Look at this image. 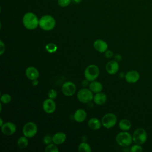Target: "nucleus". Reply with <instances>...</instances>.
I'll return each instance as SVG.
<instances>
[{"mask_svg": "<svg viewBox=\"0 0 152 152\" xmlns=\"http://www.w3.org/2000/svg\"><path fill=\"white\" fill-rule=\"evenodd\" d=\"M115 59L116 60V61H119L120 60H121L122 59V56L120 55H116L115 56Z\"/></svg>", "mask_w": 152, "mask_h": 152, "instance_id": "nucleus-35", "label": "nucleus"}, {"mask_svg": "<svg viewBox=\"0 0 152 152\" xmlns=\"http://www.w3.org/2000/svg\"><path fill=\"white\" fill-rule=\"evenodd\" d=\"M11 100V97L9 94H4L1 96V102L4 104L8 103Z\"/></svg>", "mask_w": 152, "mask_h": 152, "instance_id": "nucleus-27", "label": "nucleus"}, {"mask_svg": "<svg viewBox=\"0 0 152 152\" xmlns=\"http://www.w3.org/2000/svg\"><path fill=\"white\" fill-rule=\"evenodd\" d=\"M119 127L121 130L126 131L131 128V123L127 119H122L119 122Z\"/></svg>", "mask_w": 152, "mask_h": 152, "instance_id": "nucleus-21", "label": "nucleus"}, {"mask_svg": "<svg viewBox=\"0 0 152 152\" xmlns=\"http://www.w3.org/2000/svg\"><path fill=\"white\" fill-rule=\"evenodd\" d=\"M116 142L121 147H127L133 141L132 136L128 132L123 131L118 133L116 137Z\"/></svg>", "mask_w": 152, "mask_h": 152, "instance_id": "nucleus-3", "label": "nucleus"}, {"mask_svg": "<svg viewBox=\"0 0 152 152\" xmlns=\"http://www.w3.org/2000/svg\"><path fill=\"white\" fill-rule=\"evenodd\" d=\"M72 0H57V3L58 5L62 8L69 6Z\"/></svg>", "mask_w": 152, "mask_h": 152, "instance_id": "nucleus-26", "label": "nucleus"}, {"mask_svg": "<svg viewBox=\"0 0 152 152\" xmlns=\"http://www.w3.org/2000/svg\"><path fill=\"white\" fill-rule=\"evenodd\" d=\"M102 122L96 118H91L88 122V125L93 130H98L100 128Z\"/></svg>", "mask_w": 152, "mask_h": 152, "instance_id": "nucleus-20", "label": "nucleus"}, {"mask_svg": "<svg viewBox=\"0 0 152 152\" xmlns=\"http://www.w3.org/2000/svg\"><path fill=\"white\" fill-rule=\"evenodd\" d=\"M129 151L131 152H141L142 151V148L141 145L135 144L130 148Z\"/></svg>", "mask_w": 152, "mask_h": 152, "instance_id": "nucleus-28", "label": "nucleus"}, {"mask_svg": "<svg viewBox=\"0 0 152 152\" xmlns=\"http://www.w3.org/2000/svg\"><path fill=\"white\" fill-rule=\"evenodd\" d=\"M76 91L75 85L71 81H66L62 86V91L66 96H72Z\"/></svg>", "mask_w": 152, "mask_h": 152, "instance_id": "nucleus-9", "label": "nucleus"}, {"mask_svg": "<svg viewBox=\"0 0 152 152\" xmlns=\"http://www.w3.org/2000/svg\"><path fill=\"white\" fill-rule=\"evenodd\" d=\"M43 142L44 144L48 145L49 144H50L52 141V137H51L49 135H47L46 136H45L43 138Z\"/></svg>", "mask_w": 152, "mask_h": 152, "instance_id": "nucleus-30", "label": "nucleus"}, {"mask_svg": "<svg viewBox=\"0 0 152 152\" xmlns=\"http://www.w3.org/2000/svg\"><path fill=\"white\" fill-rule=\"evenodd\" d=\"M93 47L97 51L103 53L105 52L107 50L108 45L105 41L100 39H97L94 42Z\"/></svg>", "mask_w": 152, "mask_h": 152, "instance_id": "nucleus-14", "label": "nucleus"}, {"mask_svg": "<svg viewBox=\"0 0 152 152\" xmlns=\"http://www.w3.org/2000/svg\"><path fill=\"white\" fill-rule=\"evenodd\" d=\"M140 78L139 72L135 70H131L128 71L125 75V78L126 82L129 83H137Z\"/></svg>", "mask_w": 152, "mask_h": 152, "instance_id": "nucleus-12", "label": "nucleus"}, {"mask_svg": "<svg viewBox=\"0 0 152 152\" xmlns=\"http://www.w3.org/2000/svg\"><path fill=\"white\" fill-rule=\"evenodd\" d=\"M88 81H89L87 80V79L83 80V81H82V83H81L82 86H83V87H87V86H89V84H88Z\"/></svg>", "mask_w": 152, "mask_h": 152, "instance_id": "nucleus-33", "label": "nucleus"}, {"mask_svg": "<svg viewBox=\"0 0 152 152\" xmlns=\"http://www.w3.org/2000/svg\"><path fill=\"white\" fill-rule=\"evenodd\" d=\"M107 100V97L106 95L102 92L97 93L95 94V96L93 97V100L94 102L98 104V105H101L104 104Z\"/></svg>", "mask_w": 152, "mask_h": 152, "instance_id": "nucleus-18", "label": "nucleus"}, {"mask_svg": "<svg viewBox=\"0 0 152 152\" xmlns=\"http://www.w3.org/2000/svg\"><path fill=\"white\" fill-rule=\"evenodd\" d=\"M28 144V140L27 137L22 136L17 140V145L20 148H25Z\"/></svg>", "mask_w": 152, "mask_h": 152, "instance_id": "nucleus-22", "label": "nucleus"}, {"mask_svg": "<svg viewBox=\"0 0 152 152\" xmlns=\"http://www.w3.org/2000/svg\"><path fill=\"white\" fill-rule=\"evenodd\" d=\"M43 109L47 113H52L56 109V104L53 99H47L43 102Z\"/></svg>", "mask_w": 152, "mask_h": 152, "instance_id": "nucleus-11", "label": "nucleus"}, {"mask_svg": "<svg viewBox=\"0 0 152 152\" xmlns=\"http://www.w3.org/2000/svg\"><path fill=\"white\" fill-rule=\"evenodd\" d=\"M46 50L49 52V53H53L55 52H56L57 50L58 47L57 46L53 43H49L48 44H47L45 46Z\"/></svg>", "mask_w": 152, "mask_h": 152, "instance_id": "nucleus-25", "label": "nucleus"}, {"mask_svg": "<svg viewBox=\"0 0 152 152\" xmlns=\"http://www.w3.org/2000/svg\"><path fill=\"white\" fill-rule=\"evenodd\" d=\"M87 118L86 112L82 109L77 110L74 114V119L78 122H82L86 120Z\"/></svg>", "mask_w": 152, "mask_h": 152, "instance_id": "nucleus-16", "label": "nucleus"}, {"mask_svg": "<svg viewBox=\"0 0 152 152\" xmlns=\"http://www.w3.org/2000/svg\"><path fill=\"white\" fill-rule=\"evenodd\" d=\"M37 132V126L34 122H27L23 128V134L27 138L33 137Z\"/></svg>", "mask_w": 152, "mask_h": 152, "instance_id": "nucleus-8", "label": "nucleus"}, {"mask_svg": "<svg viewBox=\"0 0 152 152\" xmlns=\"http://www.w3.org/2000/svg\"><path fill=\"white\" fill-rule=\"evenodd\" d=\"M23 26L28 30H34L39 26V18L33 12H27L22 18Z\"/></svg>", "mask_w": 152, "mask_h": 152, "instance_id": "nucleus-1", "label": "nucleus"}, {"mask_svg": "<svg viewBox=\"0 0 152 152\" xmlns=\"http://www.w3.org/2000/svg\"><path fill=\"white\" fill-rule=\"evenodd\" d=\"M78 149L80 152H91V148L90 145L86 142H83L80 143L78 145Z\"/></svg>", "mask_w": 152, "mask_h": 152, "instance_id": "nucleus-23", "label": "nucleus"}, {"mask_svg": "<svg viewBox=\"0 0 152 152\" xmlns=\"http://www.w3.org/2000/svg\"><path fill=\"white\" fill-rule=\"evenodd\" d=\"M32 85L33 86H36L37 84H38V83H39V82H38V81L37 80V79L36 80H32Z\"/></svg>", "mask_w": 152, "mask_h": 152, "instance_id": "nucleus-34", "label": "nucleus"}, {"mask_svg": "<svg viewBox=\"0 0 152 152\" xmlns=\"http://www.w3.org/2000/svg\"><path fill=\"white\" fill-rule=\"evenodd\" d=\"M105 56L106 58H111L113 56V53L111 50H106L105 52Z\"/></svg>", "mask_w": 152, "mask_h": 152, "instance_id": "nucleus-32", "label": "nucleus"}, {"mask_svg": "<svg viewBox=\"0 0 152 152\" xmlns=\"http://www.w3.org/2000/svg\"><path fill=\"white\" fill-rule=\"evenodd\" d=\"M56 25L55 18L49 14L42 15L39 18V27L45 31H50L54 28Z\"/></svg>", "mask_w": 152, "mask_h": 152, "instance_id": "nucleus-2", "label": "nucleus"}, {"mask_svg": "<svg viewBox=\"0 0 152 152\" xmlns=\"http://www.w3.org/2000/svg\"><path fill=\"white\" fill-rule=\"evenodd\" d=\"M66 135L65 133L59 132L55 134L52 137V141L56 145H59L65 142L66 140Z\"/></svg>", "mask_w": 152, "mask_h": 152, "instance_id": "nucleus-17", "label": "nucleus"}, {"mask_svg": "<svg viewBox=\"0 0 152 152\" xmlns=\"http://www.w3.org/2000/svg\"><path fill=\"white\" fill-rule=\"evenodd\" d=\"M26 75L28 79L34 80L38 78L39 76V72L36 68L33 66H28L26 69Z\"/></svg>", "mask_w": 152, "mask_h": 152, "instance_id": "nucleus-15", "label": "nucleus"}, {"mask_svg": "<svg viewBox=\"0 0 152 152\" xmlns=\"http://www.w3.org/2000/svg\"><path fill=\"white\" fill-rule=\"evenodd\" d=\"M119 69V65L116 61L111 60L109 61L106 65V69L108 74L113 75L118 72Z\"/></svg>", "mask_w": 152, "mask_h": 152, "instance_id": "nucleus-13", "label": "nucleus"}, {"mask_svg": "<svg viewBox=\"0 0 152 152\" xmlns=\"http://www.w3.org/2000/svg\"><path fill=\"white\" fill-rule=\"evenodd\" d=\"M89 89L93 92L95 93H97L101 92L103 89L102 84L97 81H93L89 84Z\"/></svg>", "mask_w": 152, "mask_h": 152, "instance_id": "nucleus-19", "label": "nucleus"}, {"mask_svg": "<svg viewBox=\"0 0 152 152\" xmlns=\"http://www.w3.org/2000/svg\"><path fill=\"white\" fill-rule=\"evenodd\" d=\"M93 92L86 88L80 90L77 93V98L78 100L83 103H86L91 102L93 99Z\"/></svg>", "mask_w": 152, "mask_h": 152, "instance_id": "nucleus-6", "label": "nucleus"}, {"mask_svg": "<svg viewBox=\"0 0 152 152\" xmlns=\"http://www.w3.org/2000/svg\"><path fill=\"white\" fill-rule=\"evenodd\" d=\"M100 73L99 67L96 65H88L84 71V77L89 81H94L99 76Z\"/></svg>", "mask_w": 152, "mask_h": 152, "instance_id": "nucleus-5", "label": "nucleus"}, {"mask_svg": "<svg viewBox=\"0 0 152 152\" xmlns=\"http://www.w3.org/2000/svg\"><path fill=\"white\" fill-rule=\"evenodd\" d=\"M5 45L4 42L2 40H1L0 41V55H2L5 52Z\"/></svg>", "mask_w": 152, "mask_h": 152, "instance_id": "nucleus-31", "label": "nucleus"}, {"mask_svg": "<svg viewBox=\"0 0 152 152\" xmlns=\"http://www.w3.org/2000/svg\"><path fill=\"white\" fill-rule=\"evenodd\" d=\"M101 122L102 125L106 128H111L116 125L117 122V117L114 113H109L102 117Z\"/></svg>", "mask_w": 152, "mask_h": 152, "instance_id": "nucleus-7", "label": "nucleus"}, {"mask_svg": "<svg viewBox=\"0 0 152 152\" xmlns=\"http://www.w3.org/2000/svg\"><path fill=\"white\" fill-rule=\"evenodd\" d=\"M56 144H49L48 145H47V146L45 147V151L46 152H58L59 150L58 148V147L56 145Z\"/></svg>", "mask_w": 152, "mask_h": 152, "instance_id": "nucleus-24", "label": "nucleus"}, {"mask_svg": "<svg viewBox=\"0 0 152 152\" xmlns=\"http://www.w3.org/2000/svg\"><path fill=\"white\" fill-rule=\"evenodd\" d=\"M82 1L83 0H72V2H74L75 4H80L82 2Z\"/></svg>", "mask_w": 152, "mask_h": 152, "instance_id": "nucleus-36", "label": "nucleus"}, {"mask_svg": "<svg viewBox=\"0 0 152 152\" xmlns=\"http://www.w3.org/2000/svg\"><path fill=\"white\" fill-rule=\"evenodd\" d=\"M132 140L137 144L142 145L144 144L147 140V131L142 128L136 129L132 134Z\"/></svg>", "mask_w": 152, "mask_h": 152, "instance_id": "nucleus-4", "label": "nucleus"}, {"mask_svg": "<svg viewBox=\"0 0 152 152\" xmlns=\"http://www.w3.org/2000/svg\"><path fill=\"white\" fill-rule=\"evenodd\" d=\"M48 96L49 99H54L57 97V91L54 89H51L48 93Z\"/></svg>", "mask_w": 152, "mask_h": 152, "instance_id": "nucleus-29", "label": "nucleus"}, {"mask_svg": "<svg viewBox=\"0 0 152 152\" xmlns=\"http://www.w3.org/2000/svg\"><path fill=\"white\" fill-rule=\"evenodd\" d=\"M0 121H1V124H0V126H1L4 124H3V121H2V119L0 118Z\"/></svg>", "mask_w": 152, "mask_h": 152, "instance_id": "nucleus-37", "label": "nucleus"}, {"mask_svg": "<svg viewBox=\"0 0 152 152\" xmlns=\"http://www.w3.org/2000/svg\"><path fill=\"white\" fill-rule=\"evenodd\" d=\"M16 125L11 122H7L1 126L2 132L6 135H11L16 131Z\"/></svg>", "mask_w": 152, "mask_h": 152, "instance_id": "nucleus-10", "label": "nucleus"}]
</instances>
